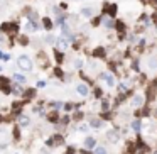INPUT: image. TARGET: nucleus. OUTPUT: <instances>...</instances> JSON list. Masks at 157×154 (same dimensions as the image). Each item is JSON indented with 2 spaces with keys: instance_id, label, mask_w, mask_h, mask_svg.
Wrapping results in <instances>:
<instances>
[{
  "instance_id": "nucleus-1",
  "label": "nucleus",
  "mask_w": 157,
  "mask_h": 154,
  "mask_svg": "<svg viewBox=\"0 0 157 154\" xmlns=\"http://www.w3.org/2000/svg\"><path fill=\"white\" fill-rule=\"evenodd\" d=\"M117 14H118V5L113 4V2H105L103 9H101V15H108V17H113L115 19Z\"/></svg>"
},
{
  "instance_id": "nucleus-2",
  "label": "nucleus",
  "mask_w": 157,
  "mask_h": 154,
  "mask_svg": "<svg viewBox=\"0 0 157 154\" xmlns=\"http://www.w3.org/2000/svg\"><path fill=\"white\" fill-rule=\"evenodd\" d=\"M17 64H19V68L24 69V71H31V69H32V61L27 58V56H19Z\"/></svg>"
},
{
  "instance_id": "nucleus-3",
  "label": "nucleus",
  "mask_w": 157,
  "mask_h": 154,
  "mask_svg": "<svg viewBox=\"0 0 157 154\" xmlns=\"http://www.w3.org/2000/svg\"><path fill=\"white\" fill-rule=\"evenodd\" d=\"M144 103H145V97L144 95H134L132 100H130V105L134 107V108H142Z\"/></svg>"
},
{
  "instance_id": "nucleus-4",
  "label": "nucleus",
  "mask_w": 157,
  "mask_h": 154,
  "mask_svg": "<svg viewBox=\"0 0 157 154\" xmlns=\"http://www.w3.org/2000/svg\"><path fill=\"white\" fill-rule=\"evenodd\" d=\"M91 56L96 58V59H105V58H106V49H105L103 46H96V48L93 49Z\"/></svg>"
},
{
  "instance_id": "nucleus-5",
  "label": "nucleus",
  "mask_w": 157,
  "mask_h": 154,
  "mask_svg": "<svg viewBox=\"0 0 157 154\" xmlns=\"http://www.w3.org/2000/svg\"><path fill=\"white\" fill-rule=\"evenodd\" d=\"M118 34H123V32H127V24L125 21H122V19H117L115 21V27H113Z\"/></svg>"
},
{
  "instance_id": "nucleus-6",
  "label": "nucleus",
  "mask_w": 157,
  "mask_h": 154,
  "mask_svg": "<svg viewBox=\"0 0 157 154\" xmlns=\"http://www.w3.org/2000/svg\"><path fill=\"white\" fill-rule=\"evenodd\" d=\"M63 142H64V137L61 136V134H56V136H52V139H49V141H47V144H49V146H61Z\"/></svg>"
},
{
  "instance_id": "nucleus-7",
  "label": "nucleus",
  "mask_w": 157,
  "mask_h": 154,
  "mask_svg": "<svg viewBox=\"0 0 157 154\" xmlns=\"http://www.w3.org/2000/svg\"><path fill=\"white\" fill-rule=\"evenodd\" d=\"M101 26L106 29V31H110V29H113L115 27V21H113V17H108V15H105L103 17V24Z\"/></svg>"
},
{
  "instance_id": "nucleus-8",
  "label": "nucleus",
  "mask_w": 157,
  "mask_h": 154,
  "mask_svg": "<svg viewBox=\"0 0 157 154\" xmlns=\"http://www.w3.org/2000/svg\"><path fill=\"white\" fill-rule=\"evenodd\" d=\"M69 41H71V39H68V37H64V36H61V37H58V39H56L58 48L61 49V51H63V49H66L69 46Z\"/></svg>"
},
{
  "instance_id": "nucleus-9",
  "label": "nucleus",
  "mask_w": 157,
  "mask_h": 154,
  "mask_svg": "<svg viewBox=\"0 0 157 154\" xmlns=\"http://www.w3.org/2000/svg\"><path fill=\"white\" fill-rule=\"evenodd\" d=\"M106 137H108V141H110L112 144H117L118 141H120V134L117 132V130H108Z\"/></svg>"
},
{
  "instance_id": "nucleus-10",
  "label": "nucleus",
  "mask_w": 157,
  "mask_h": 154,
  "mask_svg": "<svg viewBox=\"0 0 157 154\" xmlns=\"http://www.w3.org/2000/svg\"><path fill=\"white\" fill-rule=\"evenodd\" d=\"M147 66H149V69H154V71H156L157 69V56L150 54V56L147 58Z\"/></svg>"
},
{
  "instance_id": "nucleus-11",
  "label": "nucleus",
  "mask_w": 157,
  "mask_h": 154,
  "mask_svg": "<svg viewBox=\"0 0 157 154\" xmlns=\"http://www.w3.org/2000/svg\"><path fill=\"white\" fill-rule=\"evenodd\" d=\"M81 15H83L84 19H91V17H95L93 7H84V9H81Z\"/></svg>"
},
{
  "instance_id": "nucleus-12",
  "label": "nucleus",
  "mask_w": 157,
  "mask_h": 154,
  "mask_svg": "<svg viewBox=\"0 0 157 154\" xmlns=\"http://www.w3.org/2000/svg\"><path fill=\"white\" fill-rule=\"evenodd\" d=\"M4 32H15L17 31V26L15 24H9V22H5V24H2V27H0Z\"/></svg>"
},
{
  "instance_id": "nucleus-13",
  "label": "nucleus",
  "mask_w": 157,
  "mask_h": 154,
  "mask_svg": "<svg viewBox=\"0 0 157 154\" xmlns=\"http://www.w3.org/2000/svg\"><path fill=\"white\" fill-rule=\"evenodd\" d=\"M105 81H106V85L110 86V88H113V86L117 85V78H115L112 73H106V78H105Z\"/></svg>"
},
{
  "instance_id": "nucleus-14",
  "label": "nucleus",
  "mask_w": 157,
  "mask_h": 154,
  "mask_svg": "<svg viewBox=\"0 0 157 154\" xmlns=\"http://www.w3.org/2000/svg\"><path fill=\"white\" fill-rule=\"evenodd\" d=\"M103 17L105 15H95V17H91V26H93V27H100L101 24H103Z\"/></svg>"
},
{
  "instance_id": "nucleus-15",
  "label": "nucleus",
  "mask_w": 157,
  "mask_h": 154,
  "mask_svg": "<svg viewBox=\"0 0 157 154\" xmlns=\"http://www.w3.org/2000/svg\"><path fill=\"white\" fill-rule=\"evenodd\" d=\"M42 26H44V29H46V31H52L54 22H52L49 17H44V19H42Z\"/></svg>"
},
{
  "instance_id": "nucleus-16",
  "label": "nucleus",
  "mask_w": 157,
  "mask_h": 154,
  "mask_svg": "<svg viewBox=\"0 0 157 154\" xmlns=\"http://www.w3.org/2000/svg\"><path fill=\"white\" fill-rule=\"evenodd\" d=\"M130 127H132V130H135V132H140V130H142V120H140V119H135V120L130 124Z\"/></svg>"
},
{
  "instance_id": "nucleus-17",
  "label": "nucleus",
  "mask_w": 157,
  "mask_h": 154,
  "mask_svg": "<svg viewBox=\"0 0 157 154\" xmlns=\"http://www.w3.org/2000/svg\"><path fill=\"white\" fill-rule=\"evenodd\" d=\"M96 146V139L95 137H86L84 139V147L86 149H93Z\"/></svg>"
},
{
  "instance_id": "nucleus-18",
  "label": "nucleus",
  "mask_w": 157,
  "mask_h": 154,
  "mask_svg": "<svg viewBox=\"0 0 157 154\" xmlns=\"http://www.w3.org/2000/svg\"><path fill=\"white\" fill-rule=\"evenodd\" d=\"M76 90H78V93L81 97H86V95H88V86L83 85V83H81V85H78V88H76Z\"/></svg>"
},
{
  "instance_id": "nucleus-19",
  "label": "nucleus",
  "mask_w": 157,
  "mask_h": 154,
  "mask_svg": "<svg viewBox=\"0 0 157 154\" xmlns=\"http://www.w3.org/2000/svg\"><path fill=\"white\" fill-rule=\"evenodd\" d=\"M132 69H134L135 73H140V63H139V59L137 58L132 59Z\"/></svg>"
},
{
  "instance_id": "nucleus-20",
  "label": "nucleus",
  "mask_w": 157,
  "mask_h": 154,
  "mask_svg": "<svg viewBox=\"0 0 157 154\" xmlns=\"http://www.w3.org/2000/svg\"><path fill=\"white\" fill-rule=\"evenodd\" d=\"M54 58H56V63L61 64V63H63V59H64V54L61 53V51H58V49H56V51H54Z\"/></svg>"
},
{
  "instance_id": "nucleus-21",
  "label": "nucleus",
  "mask_w": 157,
  "mask_h": 154,
  "mask_svg": "<svg viewBox=\"0 0 157 154\" xmlns=\"http://www.w3.org/2000/svg\"><path fill=\"white\" fill-rule=\"evenodd\" d=\"M90 125H91L93 129H100L103 124H101V120H100V119H91V120H90Z\"/></svg>"
},
{
  "instance_id": "nucleus-22",
  "label": "nucleus",
  "mask_w": 157,
  "mask_h": 154,
  "mask_svg": "<svg viewBox=\"0 0 157 154\" xmlns=\"http://www.w3.org/2000/svg\"><path fill=\"white\" fill-rule=\"evenodd\" d=\"M29 122H31V120H29V117H27V115H21V119H19L21 127H27V125H29Z\"/></svg>"
},
{
  "instance_id": "nucleus-23",
  "label": "nucleus",
  "mask_w": 157,
  "mask_h": 154,
  "mask_svg": "<svg viewBox=\"0 0 157 154\" xmlns=\"http://www.w3.org/2000/svg\"><path fill=\"white\" fill-rule=\"evenodd\" d=\"M26 31H27V32H34V31H37V24H36V22H27Z\"/></svg>"
},
{
  "instance_id": "nucleus-24",
  "label": "nucleus",
  "mask_w": 157,
  "mask_h": 154,
  "mask_svg": "<svg viewBox=\"0 0 157 154\" xmlns=\"http://www.w3.org/2000/svg\"><path fill=\"white\" fill-rule=\"evenodd\" d=\"M47 119H49L51 122H58V120H59V115H58V112H56V110H54V112H51V113L47 115Z\"/></svg>"
},
{
  "instance_id": "nucleus-25",
  "label": "nucleus",
  "mask_w": 157,
  "mask_h": 154,
  "mask_svg": "<svg viewBox=\"0 0 157 154\" xmlns=\"http://www.w3.org/2000/svg\"><path fill=\"white\" fill-rule=\"evenodd\" d=\"M93 154H108V153H106V149H105L103 146H98V147H95Z\"/></svg>"
},
{
  "instance_id": "nucleus-26",
  "label": "nucleus",
  "mask_w": 157,
  "mask_h": 154,
  "mask_svg": "<svg viewBox=\"0 0 157 154\" xmlns=\"http://www.w3.org/2000/svg\"><path fill=\"white\" fill-rule=\"evenodd\" d=\"M34 95H36V90L34 88H29V90L24 91V97H27V98H32Z\"/></svg>"
},
{
  "instance_id": "nucleus-27",
  "label": "nucleus",
  "mask_w": 157,
  "mask_h": 154,
  "mask_svg": "<svg viewBox=\"0 0 157 154\" xmlns=\"http://www.w3.org/2000/svg\"><path fill=\"white\" fill-rule=\"evenodd\" d=\"M118 90H120V93H127L128 91V85L127 83H118Z\"/></svg>"
},
{
  "instance_id": "nucleus-28",
  "label": "nucleus",
  "mask_w": 157,
  "mask_h": 154,
  "mask_svg": "<svg viewBox=\"0 0 157 154\" xmlns=\"http://www.w3.org/2000/svg\"><path fill=\"white\" fill-rule=\"evenodd\" d=\"M39 63L41 64H47V56L44 53H39Z\"/></svg>"
},
{
  "instance_id": "nucleus-29",
  "label": "nucleus",
  "mask_w": 157,
  "mask_h": 154,
  "mask_svg": "<svg viewBox=\"0 0 157 154\" xmlns=\"http://www.w3.org/2000/svg\"><path fill=\"white\" fill-rule=\"evenodd\" d=\"M19 43H21L22 46H27V44H29V39H27V36H21V37H19Z\"/></svg>"
},
{
  "instance_id": "nucleus-30",
  "label": "nucleus",
  "mask_w": 157,
  "mask_h": 154,
  "mask_svg": "<svg viewBox=\"0 0 157 154\" xmlns=\"http://www.w3.org/2000/svg\"><path fill=\"white\" fill-rule=\"evenodd\" d=\"M14 80L19 81V83H26V78H24L22 74H14Z\"/></svg>"
},
{
  "instance_id": "nucleus-31",
  "label": "nucleus",
  "mask_w": 157,
  "mask_h": 154,
  "mask_svg": "<svg viewBox=\"0 0 157 154\" xmlns=\"http://www.w3.org/2000/svg\"><path fill=\"white\" fill-rule=\"evenodd\" d=\"M95 97H96V98H101V97H103V90H101V88H95Z\"/></svg>"
},
{
  "instance_id": "nucleus-32",
  "label": "nucleus",
  "mask_w": 157,
  "mask_h": 154,
  "mask_svg": "<svg viewBox=\"0 0 157 154\" xmlns=\"http://www.w3.org/2000/svg\"><path fill=\"white\" fill-rule=\"evenodd\" d=\"M74 120H76V122H79V120H81V119H83V112H76V113H74Z\"/></svg>"
},
{
  "instance_id": "nucleus-33",
  "label": "nucleus",
  "mask_w": 157,
  "mask_h": 154,
  "mask_svg": "<svg viewBox=\"0 0 157 154\" xmlns=\"http://www.w3.org/2000/svg\"><path fill=\"white\" fill-rule=\"evenodd\" d=\"M54 74H56L58 78H63V71H61V68H54Z\"/></svg>"
},
{
  "instance_id": "nucleus-34",
  "label": "nucleus",
  "mask_w": 157,
  "mask_h": 154,
  "mask_svg": "<svg viewBox=\"0 0 157 154\" xmlns=\"http://www.w3.org/2000/svg\"><path fill=\"white\" fill-rule=\"evenodd\" d=\"M108 107H110V105H108V102H106V100H103V102H101V108H103V112H106V110H108Z\"/></svg>"
},
{
  "instance_id": "nucleus-35",
  "label": "nucleus",
  "mask_w": 157,
  "mask_h": 154,
  "mask_svg": "<svg viewBox=\"0 0 157 154\" xmlns=\"http://www.w3.org/2000/svg\"><path fill=\"white\" fill-rule=\"evenodd\" d=\"M149 5H150L152 9H156V10H157V0H149Z\"/></svg>"
},
{
  "instance_id": "nucleus-36",
  "label": "nucleus",
  "mask_w": 157,
  "mask_h": 154,
  "mask_svg": "<svg viewBox=\"0 0 157 154\" xmlns=\"http://www.w3.org/2000/svg\"><path fill=\"white\" fill-rule=\"evenodd\" d=\"M74 66H76V68H81V66H83V61H81V59H76V61H74Z\"/></svg>"
},
{
  "instance_id": "nucleus-37",
  "label": "nucleus",
  "mask_w": 157,
  "mask_h": 154,
  "mask_svg": "<svg viewBox=\"0 0 157 154\" xmlns=\"http://www.w3.org/2000/svg\"><path fill=\"white\" fill-rule=\"evenodd\" d=\"M46 41H47L49 44H54V41H56V39H54L52 36H47V39H46Z\"/></svg>"
},
{
  "instance_id": "nucleus-38",
  "label": "nucleus",
  "mask_w": 157,
  "mask_h": 154,
  "mask_svg": "<svg viewBox=\"0 0 157 154\" xmlns=\"http://www.w3.org/2000/svg\"><path fill=\"white\" fill-rule=\"evenodd\" d=\"M73 107H74L73 103H66V105H64V108H66V110L69 112V110H73Z\"/></svg>"
},
{
  "instance_id": "nucleus-39",
  "label": "nucleus",
  "mask_w": 157,
  "mask_h": 154,
  "mask_svg": "<svg viewBox=\"0 0 157 154\" xmlns=\"http://www.w3.org/2000/svg\"><path fill=\"white\" fill-rule=\"evenodd\" d=\"M7 83H9V80H7V78H2V76H0V85H7Z\"/></svg>"
},
{
  "instance_id": "nucleus-40",
  "label": "nucleus",
  "mask_w": 157,
  "mask_h": 154,
  "mask_svg": "<svg viewBox=\"0 0 157 154\" xmlns=\"http://www.w3.org/2000/svg\"><path fill=\"white\" fill-rule=\"evenodd\" d=\"M29 19H31V22H36L37 21V15H36V14H31V15H29Z\"/></svg>"
},
{
  "instance_id": "nucleus-41",
  "label": "nucleus",
  "mask_w": 157,
  "mask_h": 154,
  "mask_svg": "<svg viewBox=\"0 0 157 154\" xmlns=\"http://www.w3.org/2000/svg\"><path fill=\"white\" fill-rule=\"evenodd\" d=\"M61 122H63V125H66V124L69 122V117H63L61 119Z\"/></svg>"
},
{
  "instance_id": "nucleus-42",
  "label": "nucleus",
  "mask_w": 157,
  "mask_h": 154,
  "mask_svg": "<svg viewBox=\"0 0 157 154\" xmlns=\"http://www.w3.org/2000/svg\"><path fill=\"white\" fill-rule=\"evenodd\" d=\"M37 86H39V88H44V86H46V81H37Z\"/></svg>"
},
{
  "instance_id": "nucleus-43",
  "label": "nucleus",
  "mask_w": 157,
  "mask_h": 154,
  "mask_svg": "<svg viewBox=\"0 0 157 154\" xmlns=\"http://www.w3.org/2000/svg\"><path fill=\"white\" fill-rule=\"evenodd\" d=\"M79 130H81V132H86V130H88V125H79Z\"/></svg>"
},
{
  "instance_id": "nucleus-44",
  "label": "nucleus",
  "mask_w": 157,
  "mask_h": 154,
  "mask_svg": "<svg viewBox=\"0 0 157 154\" xmlns=\"http://www.w3.org/2000/svg\"><path fill=\"white\" fill-rule=\"evenodd\" d=\"M14 136H15V139L21 137V134H19V129H15V130H14Z\"/></svg>"
},
{
  "instance_id": "nucleus-45",
  "label": "nucleus",
  "mask_w": 157,
  "mask_h": 154,
  "mask_svg": "<svg viewBox=\"0 0 157 154\" xmlns=\"http://www.w3.org/2000/svg\"><path fill=\"white\" fill-rule=\"evenodd\" d=\"M68 154H74V147H68Z\"/></svg>"
},
{
  "instance_id": "nucleus-46",
  "label": "nucleus",
  "mask_w": 157,
  "mask_h": 154,
  "mask_svg": "<svg viewBox=\"0 0 157 154\" xmlns=\"http://www.w3.org/2000/svg\"><path fill=\"white\" fill-rule=\"evenodd\" d=\"M81 154H93V153H90V151H84V149H83V151H81Z\"/></svg>"
},
{
  "instance_id": "nucleus-47",
  "label": "nucleus",
  "mask_w": 157,
  "mask_h": 154,
  "mask_svg": "<svg viewBox=\"0 0 157 154\" xmlns=\"http://www.w3.org/2000/svg\"><path fill=\"white\" fill-rule=\"evenodd\" d=\"M154 154H157V151H154Z\"/></svg>"
},
{
  "instance_id": "nucleus-48",
  "label": "nucleus",
  "mask_w": 157,
  "mask_h": 154,
  "mask_svg": "<svg viewBox=\"0 0 157 154\" xmlns=\"http://www.w3.org/2000/svg\"><path fill=\"white\" fill-rule=\"evenodd\" d=\"M0 71H2V66H0Z\"/></svg>"
}]
</instances>
